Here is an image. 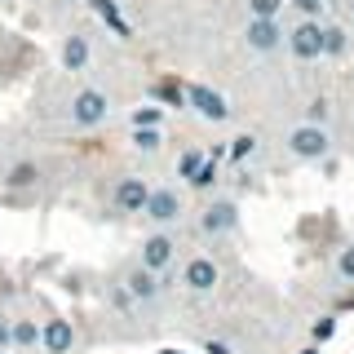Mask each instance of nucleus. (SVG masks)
Segmentation results:
<instances>
[{
    "label": "nucleus",
    "mask_w": 354,
    "mask_h": 354,
    "mask_svg": "<svg viewBox=\"0 0 354 354\" xmlns=\"http://www.w3.org/2000/svg\"><path fill=\"white\" fill-rule=\"evenodd\" d=\"M283 44L292 49V58H297V62H315V58H324V22L301 18L292 31H283Z\"/></svg>",
    "instance_id": "nucleus-1"
},
{
    "label": "nucleus",
    "mask_w": 354,
    "mask_h": 354,
    "mask_svg": "<svg viewBox=\"0 0 354 354\" xmlns=\"http://www.w3.org/2000/svg\"><path fill=\"white\" fill-rule=\"evenodd\" d=\"M288 151L310 164V160H324V155L332 151V138L324 133V124H297L292 133H288Z\"/></svg>",
    "instance_id": "nucleus-2"
},
{
    "label": "nucleus",
    "mask_w": 354,
    "mask_h": 354,
    "mask_svg": "<svg viewBox=\"0 0 354 354\" xmlns=\"http://www.w3.org/2000/svg\"><path fill=\"white\" fill-rule=\"evenodd\" d=\"M186 106L191 111H199L204 120H213V124H226L230 120V102L217 93V88H208V84H186Z\"/></svg>",
    "instance_id": "nucleus-3"
},
{
    "label": "nucleus",
    "mask_w": 354,
    "mask_h": 354,
    "mask_svg": "<svg viewBox=\"0 0 354 354\" xmlns=\"http://www.w3.org/2000/svg\"><path fill=\"white\" fill-rule=\"evenodd\" d=\"M142 213H147L155 226H173V221L182 217V195L169 191V186H164V191H151V195H147V208H142Z\"/></svg>",
    "instance_id": "nucleus-4"
},
{
    "label": "nucleus",
    "mask_w": 354,
    "mask_h": 354,
    "mask_svg": "<svg viewBox=\"0 0 354 354\" xmlns=\"http://www.w3.org/2000/svg\"><path fill=\"white\" fill-rule=\"evenodd\" d=\"M106 93H97V88H84L80 97H75V106H71V115H75V124L80 129H97L106 120Z\"/></svg>",
    "instance_id": "nucleus-5"
},
{
    "label": "nucleus",
    "mask_w": 354,
    "mask_h": 354,
    "mask_svg": "<svg viewBox=\"0 0 354 354\" xmlns=\"http://www.w3.org/2000/svg\"><path fill=\"white\" fill-rule=\"evenodd\" d=\"M235 217H239V208H235V199H213V204L199 213V230L204 235H221V230H235Z\"/></svg>",
    "instance_id": "nucleus-6"
},
{
    "label": "nucleus",
    "mask_w": 354,
    "mask_h": 354,
    "mask_svg": "<svg viewBox=\"0 0 354 354\" xmlns=\"http://www.w3.org/2000/svg\"><path fill=\"white\" fill-rule=\"evenodd\" d=\"M173 257H177V243H173V235H164V230L142 243V266H147V270H155V274L169 270Z\"/></svg>",
    "instance_id": "nucleus-7"
},
{
    "label": "nucleus",
    "mask_w": 354,
    "mask_h": 354,
    "mask_svg": "<svg viewBox=\"0 0 354 354\" xmlns=\"http://www.w3.org/2000/svg\"><path fill=\"white\" fill-rule=\"evenodd\" d=\"M182 283L191 288V292H199V297L213 292V288H217V261L213 257H191L182 266Z\"/></svg>",
    "instance_id": "nucleus-8"
},
{
    "label": "nucleus",
    "mask_w": 354,
    "mask_h": 354,
    "mask_svg": "<svg viewBox=\"0 0 354 354\" xmlns=\"http://www.w3.org/2000/svg\"><path fill=\"white\" fill-rule=\"evenodd\" d=\"M248 44L257 53H274L283 44V27H279V18H252L248 22Z\"/></svg>",
    "instance_id": "nucleus-9"
},
{
    "label": "nucleus",
    "mask_w": 354,
    "mask_h": 354,
    "mask_svg": "<svg viewBox=\"0 0 354 354\" xmlns=\"http://www.w3.org/2000/svg\"><path fill=\"white\" fill-rule=\"evenodd\" d=\"M147 195H151V186L142 182V177H124V182L115 186V208L120 213H142V208H147Z\"/></svg>",
    "instance_id": "nucleus-10"
},
{
    "label": "nucleus",
    "mask_w": 354,
    "mask_h": 354,
    "mask_svg": "<svg viewBox=\"0 0 354 354\" xmlns=\"http://www.w3.org/2000/svg\"><path fill=\"white\" fill-rule=\"evenodd\" d=\"M75 341V328L66 324V319H49V324L40 328V350L44 354H66Z\"/></svg>",
    "instance_id": "nucleus-11"
},
{
    "label": "nucleus",
    "mask_w": 354,
    "mask_h": 354,
    "mask_svg": "<svg viewBox=\"0 0 354 354\" xmlns=\"http://www.w3.org/2000/svg\"><path fill=\"white\" fill-rule=\"evenodd\" d=\"M160 279H164V274H155V270H147V266H138V270H129L124 288H129L133 301H155V297H160Z\"/></svg>",
    "instance_id": "nucleus-12"
},
{
    "label": "nucleus",
    "mask_w": 354,
    "mask_h": 354,
    "mask_svg": "<svg viewBox=\"0 0 354 354\" xmlns=\"http://www.w3.org/2000/svg\"><path fill=\"white\" fill-rule=\"evenodd\" d=\"M62 66L66 71H84L88 66V40L84 36H66L62 40Z\"/></svg>",
    "instance_id": "nucleus-13"
},
{
    "label": "nucleus",
    "mask_w": 354,
    "mask_h": 354,
    "mask_svg": "<svg viewBox=\"0 0 354 354\" xmlns=\"http://www.w3.org/2000/svg\"><path fill=\"white\" fill-rule=\"evenodd\" d=\"M5 186L9 191H31V186H40V169L31 160H22V164H14V169L5 173Z\"/></svg>",
    "instance_id": "nucleus-14"
},
{
    "label": "nucleus",
    "mask_w": 354,
    "mask_h": 354,
    "mask_svg": "<svg viewBox=\"0 0 354 354\" xmlns=\"http://www.w3.org/2000/svg\"><path fill=\"white\" fill-rule=\"evenodd\" d=\"M88 5H93V9H97V14H102V22H106V27H111V31H115V36H120V40H129V36H133V27H129V22H124V18H120V9H115V0H88Z\"/></svg>",
    "instance_id": "nucleus-15"
},
{
    "label": "nucleus",
    "mask_w": 354,
    "mask_h": 354,
    "mask_svg": "<svg viewBox=\"0 0 354 354\" xmlns=\"http://www.w3.org/2000/svg\"><path fill=\"white\" fill-rule=\"evenodd\" d=\"M133 147H138L142 155H151V151H160L164 147V124H142V129H133Z\"/></svg>",
    "instance_id": "nucleus-16"
},
{
    "label": "nucleus",
    "mask_w": 354,
    "mask_h": 354,
    "mask_svg": "<svg viewBox=\"0 0 354 354\" xmlns=\"http://www.w3.org/2000/svg\"><path fill=\"white\" fill-rule=\"evenodd\" d=\"M151 97H155V102H164V106H186V84H177V80H155Z\"/></svg>",
    "instance_id": "nucleus-17"
},
{
    "label": "nucleus",
    "mask_w": 354,
    "mask_h": 354,
    "mask_svg": "<svg viewBox=\"0 0 354 354\" xmlns=\"http://www.w3.org/2000/svg\"><path fill=\"white\" fill-rule=\"evenodd\" d=\"M9 341H14L18 350H31V346H40V328L31 324V319H14V328H9Z\"/></svg>",
    "instance_id": "nucleus-18"
},
{
    "label": "nucleus",
    "mask_w": 354,
    "mask_h": 354,
    "mask_svg": "<svg viewBox=\"0 0 354 354\" xmlns=\"http://www.w3.org/2000/svg\"><path fill=\"white\" fill-rule=\"evenodd\" d=\"M346 49H350L346 27H324V53L328 58H346Z\"/></svg>",
    "instance_id": "nucleus-19"
},
{
    "label": "nucleus",
    "mask_w": 354,
    "mask_h": 354,
    "mask_svg": "<svg viewBox=\"0 0 354 354\" xmlns=\"http://www.w3.org/2000/svg\"><path fill=\"white\" fill-rule=\"evenodd\" d=\"M252 151H257V138H252V133H243V138H235V142H230V164H243Z\"/></svg>",
    "instance_id": "nucleus-20"
},
{
    "label": "nucleus",
    "mask_w": 354,
    "mask_h": 354,
    "mask_svg": "<svg viewBox=\"0 0 354 354\" xmlns=\"http://www.w3.org/2000/svg\"><path fill=\"white\" fill-rule=\"evenodd\" d=\"M204 160H208V155L191 147V151H186V155H182V160H177V173H182V177H186V182H191V177L199 173V164H204Z\"/></svg>",
    "instance_id": "nucleus-21"
},
{
    "label": "nucleus",
    "mask_w": 354,
    "mask_h": 354,
    "mask_svg": "<svg viewBox=\"0 0 354 354\" xmlns=\"http://www.w3.org/2000/svg\"><path fill=\"white\" fill-rule=\"evenodd\" d=\"M142 124H164V106H138L133 111V129H142Z\"/></svg>",
    "instance_id": "nucleus-22"
},
{
    "label": "nucleus",
    "mask_w": 354,
    "mask_h": 354,
    "mask_svg": "<svg viewBox=\"0 0 354 354\" xmlns=\"http://www.w3.org/2000/svg\"><path fill=\"white\" fill-rule=\"evenodd\" d=\"M288 5V0H248L252 18H279V9Z\"/></svg>",
    "instance_id": "nucleus-23"
},
{
    "label": "nucleus",
    "mask_w": 354,
    "mask_h": 354,
    "mask_svg": "<svg viewBox=\"0 0 354 354\" xmlns=\"http://www.w3.org/2000/svg\"><path fill=\"white\" fill-rule=\"evenodd\" d=\"M213 182H217V169H213V160H204V164H199V173L191 177V186L199 191V186H213Z\"/></svg>",
    "instance_id": "nucleus-24"
},
{
    "label": "nucleus",
    "mask_w": 354,
    "mask_h": 354,
    "mask_svg": "<svg viewBox=\"0 0 354 354\" xmlns=\"http://www.w3.org/2000/svg\"><path fill=\"white\" fill-rule=\"evenodd\" d=\"M337 274H341V279H354V243H350V248H341V257H337Z\"/></svg>",
    "instance_id": "nucleus-25"
},
{
    "label": "nucleus",
    "mask_w": 354,
    "mask_h": 354,
    "mask_svg": "<svg viewBox=\"0 0 354 354\" xmlns=\"http://www.w3.org/2000/svg\"><path fill=\"white\" fill-rule=\"evenodd\" d=\"M332 332H337V319H332V315H324V319H315V341H328Z\"/></svg>",
    "instance_id": "nucleus-26"
},
{
    "label": "nucleus",
    "mask_w": 354,
    "mask_h": 354,
    "mask_svg": "<svg viewBox=\"0 0 354 354\" xmlns=\"http://www.w3.org/2000/svg\"><path fill=\"white\" fill-rule=\"evenodd\" d=\"M297 9H301V18H319V9H324V0H292Z\"/></svg>",
    "instance_id": "nucleus-27"
},
{
    "label": "nucleus",
    "mask_w": 354,
    "mask_h": 354,
    "mask_svg": "<svg viewBox=\"0 0 354 354\" xmlns=\"http://www.w3.org/2000/svg\"><path fill=\"white\" fill-rule=\"evenodd\" d=\"M328 120V102L319 97V102H310V124H324Z\"/></svg>",
    "instance_id": "nucleus-28"
},
{
    "label": "nucleus",
    "mask_w": 354,
    "mask_h": 354,
    "mask_svg": "<svg viewBox=\"0 0 354 354\" xmlns=\"http://www.w3.org/2000/svg\"><path fill=\"white\" fill-rule=\"evenodd\" d=\"M199 350H204V354H235V350L226 346V341H204V346H199Z\"/></svg>",
    "instance_id": "nucleus-29"
},
{
    "label": "nucleus",
    "mask_w": 354,
    "mask_h": 354,
    "mask_svg": "<svg viewBox=\"0 0 354 354\" xmlns=\"http://www.w3.org/2000/svg\"><path fill=\"white\" fill-rule=\"evenodd\" d=\"M115 306H120V310H129V306H133V297H129V288H115Z\"/></svg>",
    "instance_id": "nucleus-30"
},
{
    "label": "nucleus",
    "mask_w": 354,
    "mask_h": 354,
    "mask_svg": "<svg viewBox=\"0 0 354 354\" xmlns=\"http://www.w3.org/2000/svg\"><path fill=\"white\" fill-rule=\"evenodd\" d=\"M5 341H9V328H5V324H0V346H5Z\"/></svg>",
    "instance_id": "nucleus-31"
},
{
    "label": "nucleus",
    "mask_w": 354,
    "mask_h": 354,
    "mask_svg": "<svg viewBox=\"0 0 354 354\" xmlns=\"http://www.w3.org/2000/svg\"><path fill=\"white\" fill-rule=\"evenodd\" d=\"M297 354H319V350H315V346H306V350H297Z\"/></svg>",
    "instance_id": "nucleus-32"
},
{
    "label": "nucleus",
    "mask_w": 354,
    "mask_h": 354,
    "mask_svg": "<svg viewBox=\"0 0 354 354\" xmlns=\"http://www.w3.org/2000/svg\"><path fill=\"white\" fill-rule=\"evenodd\" d=\"M160 354H186V350H160Z\"/></svg>",
    "instance_id": "nucleus-33"
},
{
    "label": "nucleus",
    "mask_w": 354,
    "mask_h": 354,
    "mask_svg": "<svg viewBox=\"0 0 354 354\" xmlns=\"http://www.w3.org/2000/svg\"><path fill=\"white\" fill-rule=\"evenodd\" d=\"M350 14H354V0H350Z\"/></svg>",
    "instance_id": "nucleus-34"
}]
</instances>
